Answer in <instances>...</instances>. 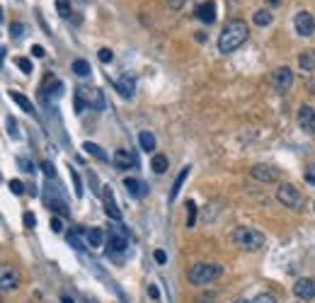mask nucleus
I'll list each match as a JSON object with an SVG mask.
<instances>
[{
	"label": "nucleus",
	"mask_w": 315,
	"mask_h": 303,
	"mask_svg": "<svg viewBox=\"0 0 315 303\" xmlns=\"http://www.w3.org/2000/svg\"><path fill=\"white\" fill-rule=\"evenodd\" d=\"M34 223H37V219H34V213H25V226H27V228H32V226H34Z\"/></svg>",
	"instance_id": "a18cd8bd"
},
{
	"label": "nucleus",
	"mask_w": 315,
	"mask_h": 303,
	"mask_svg": "<svg viewBox=\"0 0 315 303\" xmlns=\"http://www.w3.org/2000/svg\"><path fill=\"white\" fill-rule=\"evenodd\" d=\"M148 294H150V298H155V301L160 298V294H158V289H155V286H148Z\"/></svg>",
	"instance_id": "de8ad7c7"
},
{
	"label": "nucleus",
	"mask_w": 315,
	"mask_h": 303,
	"mask_svg": "<svg viewBox=\"0 0 315 303\" xmlns=\"http://www.w3.org/2000/svg\"><path fill=\"white\" fill-rule=\"evenodd\" d=\"M272 85H274V90H279V92L291 90V85H294V71L286 68V66H279L277 71L272 73Z\"/></svg>",
	"instance_id": "423d86ee"
},
{
	"label": "nucleus",
	"mask_w": 315,
	"mask_h": 303,
	"mask_svg": "<svg viewBox=\"0 0 315 303\" xmlns=\"http://www.w3.org/2000/svg\"><path fill=\"white\" fill-rule=\"evenodd\" d=\"M41 170H44V175H47V177H54L56 175V170H54V163H41Z\"/></svg>",
	"instance_id": "37998d69"
},
{
	"label": "nucleus",
	"mask_w": 315,
	"mask_h": 303,
	"mask_svg": "<svg viewBox=\"0 0 315 303\" xmlns=\"http://www.w3.org/2000/svg\"><path fill=\"white\" fill-rule=\"evenodd\" d=\"M71 177H73V184H75V197H83V184H80V177L75 170H71Z\"/></svg>",
	"instance_id": "4c0bfd02"
},
{
	"label": "nucleus",
	"mask_w": 315,
	"mask_h": 303,
	"mask_svg": "<svg viewBox=\"0 0 315 303\" xmlns=\"http://www.w3.org/2000/svg\"><path fill=\"white\" fill-rule=\"evenodd\" d=\"M56 10H58V15H61V17H71L73 5H71V0H56Z\"/></svg>",
	"instance_id": "cd10ccee"
},
{
	"label": "nucleus",
	"mask_w": 315,
	"mask_h": 303,
	"mask_svg": "<svg viewBox=\"0 0 315 303\" xmlns=\"http://www.w3.org/2000/svg\"><path fill=\"white\" fill-rule=\"evenodd\" d=\"M51 230H54V233H61V230H63V221L58 219V216L51 219Z\"/></svg>",
	"instance_id": "a19ab883"
},
{
	"label": "nucleus",
	"mask_w": 315,
	"mask_h": 303,
	"mask_svg": "<svg viewBox=\"0 0 315 303\" xmlns=\"http://www.w3.org/2000/svg\"><path fill=\"white\" fill-rule=\"evenodd\" d=\"M194 221H196V204L187 202V228H194Z\"/></svg>",
	"instance_id": "c756f323"
},
{
	"label": "nucleus",
	"mask_w": 315,
	"mask_h": 303,
	"mask_svg": "<svg viewBox=\"0 0 315 303\" xmlns=\"http://www.w3.org/2000/svg\"><path fill=\"white\" fill-rule=\"evenodd\" d=\"M233 303H255V301H248V298H238V301H233Z\"/></svg>",
	"instance_id": "3c124183"
},
{
	"label": "nucleus",
	"mask_w": 315,
	"mask_h": 303,
	"mask_svg": "<svg viewBox=\"0 0 315 303\" xmlns=\"http://www.w3.org/2000/svg\"><path fill=\"white\" fill-rule=\"evenodd\" d=\"M233 243H235L238 248H242V250L255 252V250L264 248V235H262L260 230L250 228V226H238V228L233 230Z\"/></svg>",
	"instance_id": "7ed1b4c3"
},
{
	"label": "nucleus",
	"mask_w": 315,
	"mask_h": 303,
	"mask_svg": "<svg viewBox=\"0 0 315 303\" xmlns=\"http://www.w3.org/2000/svg\"><path fill=\"white\" fill-rule=\"evenodd\" d=\"M189 177V165L182 170V172L177 175V180H175V184H172V189H170V202H175L177 199V194H179V189H182V184H185V180Z\"/></svg>",
	"instance_id": "4be33fe9"
},
{
	"label": "nucleus",
	"mask_w": 315,
	"mask_h": 303,
	"mask_svg": "<svg viewBox=\"0 0 315 303\" xmlns=\"http://www.w3.org/2000/svg\"><path fill=\"white\" fill-rule=\"evenodd\" d=\"M78 92L83 95V100L87 102L90 107H95V110H104V97L97 88H78Z\"/></svg>",
	"instance_id": "9b49d317"
},
{
	"label": "nucleus",
	"mask_w": 315,
	"mask_h": 303,
	"mask_svg": "<svg viewBox=\"0 0 315 303\" xmlns=\"http://www.w3.org/2000/svg\"><path fill=\"white\" fill-rule=\"evenodd\" d=\"M126 248H129V233L124 230L121 223L114 221V226H109V250H114V252H124Z\"/></svg>",
	"instance_id": "39448f33"
},
{
	"label": "nucleus",
	"mask_w": 315,
	"mask_h": 303,
	"mask_svg": "<svg viewBox=\"0 0 315 303\" xmlns=\"http://www.w3.org/2000/svg\"><path fill=\"white\" fill-rule=\"evenodd\" d=\"M303 177H306V182H308V184H313V187H315V163L306 167V175H303Z\"/></svg>",
	"instance_id": "58836bf2"
},
{
	"label": "nucleus",
	"mask_w": 315,
	"mask_h": 303,
	"mask_svg": "<svg viewBox=\"0 0 315 303\" xmlns=\"http://www.w3.org/2000/svg\"><path fill=\"white\" fill-rule=\"evenodd\" d=\"M73 73L75 75H80V78H85V75H90V63L87 61H83V58H78V61H73Z\"/></svg>",
	"instance_id": "a878e982"
},
{
	"label": "nucleus",
	"mask_w": 315,
	"mask_h": 303,
	"mask_svg": "<svg viewBox=\"0 0 315 303\" xmlns=\"http://www.w3.org/2000/svg\"><path fill=\"white\" fill-rule=\"evenodd\" d=\"M277 199L288 209H301L303 204V194L298 192V187H294L291 182H281L277 189Z\"/></svg>",
	"instance_id": "20e7f679"
},
{
	"label": "nucleus",
	"mask_w": 315,
	"mask_h": 303,
	"mask_svg": "<svg viewBox=\"0 0 315 303\" xmlns=\"http://www.w3.org/2000/svg\"><path fill=\"white\" fill-rule=\"evenodd\" d=\"M298 124H301V129L308 131V134L315 131V110L310 104H303V107H301V112H298Z\"/></svg>",
	"instance_id": "f8f14e48"
},
{
	"label": "nucleus",
	"mask_w": 315,
	"mask_h": 303,
	"mask_svg": "<svg viewBox=\"0 0 315 303\" xmlns=\"http://www.w3.org/2000/svg\"><path fill=\"white\" fill-rule=\"evenodd\" d=\"M102 197H104V213H107V216H109L111 221H117V223H121V211H119V209H117V204H114V194H111V189H109V187H104Z\"/></svg>",
	"instance_id": "dca6fc26"
},
{
	"label": "nucleus",
	"mask_w": 315,
	"mask_h": 303,
	"mask_svg": "<svg viewBox=\"0 0 315 303\" xmlns=\"http://www.w3.org/2000/svg\"><path fill=\"white\" fill-rule=\"evenodd\" d=\"M294 294H296V298H301V301H313L315 298V282L313 279H298L296 284H294Z\"/></svg>",
	"instance_id": "1a4fd4ad"
},
{
	"label": "nucleus",
	"mask_w": 315,
	"mask_h": 303,
	"mask_svg": "<svg viewBox=\"0 0 315 303\" xmlns=\"http://www.w3.org/2000/svg\"><path fill=\"white\" fill-rule=\"evenodd\" d=\"M32 54L37 56V58H44V54H47V51H44V46H39V44H34V46H32Z\"/></svg>",
	"instance_id": "c03bdc74"
},
{
	"label": "nucleus",
	"mask_w": 315,
	"mask_h": 303,
	"mask_svg": "<svg viewBox=\"0 0 315 303\" xmlns=\"http://www.w3.org/2000/svg\"><path fill=\"white\" fill-rule=\"evenodd\" d=\"M114 88H117V92H119L124 100H131L133 92H136V80H133L131 75H121L119 80L114 83Z\"/></svg>",
	"instance_id": "2eb2a0df"
},
{
	"label": "nucleus",
	"mask_w": 315,
	"mask_h": 303,
	"mask_svg": "<svg viewBox=\"0 0 315 303\" xmlns=\"http://www.w3.org/2000/svg\"><path fill=\"white\" fill-rule=\"evenodd\" d=\"M61 303H75V301L71 298V296H63V298H61Z\"/></svg>",
	"instance_id": "8fccbe9b"
},
{
	"label": "nucleus",
	"mask_w": 315,
	"mask_h": 303,
	"mask_svg": "<svg viewBox=\"0 0 315 303\" xmlns=\"http://www.w3.org/2000/svg\"><path fill=\"white\" fill-rule=\"evenodd\" d=\"M19 282V274L17 269H12L10 265H3L0 269V284H3V291H10V289H15Z\"/></svg>",
	"instance_id": "ddd939ff"
},
{
	"label": "nucleus",
	"mask_w": 315,
	"mask_h": 303,
	"mask_svg": "<svg viewBox=\"0 0 315 303\" xmlns=\"http://www.w3.org/2000/svg\"><path fill=\"white\" fill-rule=\"evenodd\" d=\"M49 209H51V211H56L58 216H68V206H65L61 199H51V202H49Z\"/></svg>",
	"instance_id": "c85d7f7f"
},
{
	"label": "nucleus",
	"mask_w": 315,
	"mask_h": 303,
	"mask_svg": "<svg viewBox=\"0 0 315 303\" xmlns=\"http://www.w3.org/2000/svg\"><path fill=\"white\" fill-rule=\"evenodd\" d=\"M298 66H301V71H306V73L315 71V51L313 49H306L303 54L298 56Z\"/></svg>",
	"instance_id": "a211bd4d"
},
{
	"label": "nucleus",
	"mask_w": 315,
	"mask_h": 303,
	"mask_svg": "<svg viewBox=\"0 0 315 303\" xmlns=\"http://www.w3.org/2000/svg\"><path fill=\"white\" fill-rule=\"evenodd\" d=\"M83 148H85V153H87V156L97 158V160H102V163H107V160H109V158H107V153H104V150L97 146V143H93V141H85Z\"/></svg>",
	"instance_id": "aec40b11"
},
{
	"label": "nucleus",
	"mask_w": 315,
	"mask_h": 303,
	"mask_svg": "<svg viewBox=\"0 0 315 303\" xmlns=\"http://www.w3.org/2000/svg\"><path fill=\"white\" fill-rule=\"evenodd\" d=\"M85 243H87L90 248H102V245H104V230L90 228L87 233H85Z\"/></svg>",
	"instance_id": "6ab92c4d"
},
{
	"label": "nucleus",
	"mask_w": 315,
	"mask_h": 303,
	"mask_svg": "<svg viewBox=\"0 0 315 303\" xmlns=\"http://www.w3.org/2000/svg\"><path fill=\"white\" fill-rule=\"evenodd\" d=\"M22 32H25V25H22V22H12V25H10V34L15 39L22 37Z\"/></svg>",
	"instance_id": "72a5a7b5"
},
{
	"label": "nucleus",
	"mask_w": 315,
	"mask_h": 303,
	"mask_svg": "<svg viewBox=\"0 0 315 303\" xmlns=\"http://www.w3.org/2000/svg\"><path fill=\"white\" fill-rule=\"evenodd\" d=\"M10 97H12V102L17 104L19 110H25V112H32V110H34V107H32V102H29L25 95H19V92H12V90H10Z\"/></svg>",
	"instance_id": "b1692460"
},
{
	"label": "nucleus",
	"mask_w": 315,
	"mask_h": 303,
	"mask_svg": "<svg viewBox=\"0 0 315 303\" xmlns=\"http://www.w3.org/2000/svg\"><path fill=\"white\" fill-rule=\"evenodd\" d=\"M255 303H277V298H274V294H269V291H262V294L255 298Z\"/></svg>",
	"instance_id": "c9c22d12"
},
{
	"label": "nucleus",
	"mask_w": 315,
	"mask_h": 303,
	"mask_svg": "<svg viewBox=\"0 0 315 303\" xmlns=\"http://www.w3.org/2000/svg\"><path fill=\"white\" fill-rule=\"evenodd\" d=\"M252 19H255V25H260V27H267L269 22H272V12H269V10H257V12L252 15Z\"/></svg>",
	"instance_id": "bb28decb"
},
{
	"label": "nucleus",
	"mask_w": 315,
	"mask_h": 303,
	"mask_svg": "<svg viewBox=\"0 0 315 303\" xmlns=\"http://www.w3.org/2000/svg\"><path fill=\"white\" fill-rule=\"evenodd\" d=\"M250 175L255 180H260V182H277L279 180V170L272 165H255L250 170Z\"/></svg>",
	"instance_id": "9d476101"
},
{
	"label": "nucleus",
	"mask_w": 315,
	"mask_h": 303,
	"mask_svg": "<svg viewBox=\"0 0 315 303\" xmlns=\"http://www.w3.org/2000/svg\"><path fill=\"white\" fill-rule=\"evenodd\" d=\"M87 110V102L83 100V95L75 90V114H83V112Z\"/></svg>",
	"instance_id": "2f4dec72"
},
{
	"label": "nucleus",
	"mask_w": 315,
	"mask_h": 303,
	"mask_svg": "<svg viewBox=\"0 0 315 303\" xmlns=\"http://www.w3.org/2000/svg\"><path fill=\"white\" fill-rule=\"evenodd\" d=\"M8 131H10V136H12V138H19V131H17V121L12 119V117H10V119H8Z\"/></svg>",
	"instance_id": "ea45409f"
},
{
	"label": "nucleus",
	"mask_w": 315,
	"mask_h": 303,
	"mask_svg": "<svg viewBox=\"0 0 315 303\" xmlns=\"http://www.w3.org/2000/svg\"><path fill=\"white\" fill-rule=\"evenodd\" d=\"M167 5L172 10H182V5H185V0H167Z\"/></svg>",
	"instance_id": "49530a36"
},
{
	"label": "nucleus",
	"mask_w": 315,
	"mask_h": 303,
	"mask_svg": "<svg viewBox=\"0 0 315 303\" xmlns=\"http://www.w3.org/2000/svg\"><path fill=\"white\" fill-rule=\"evenodd\" d=\"M139 143H141V148H143L146 153H153V150H155V136H153L150 131H141Z\"/></svg>",
	"instance_id": "412c9836"
},
{
	"label": "nucleus",
	"mask_w": 315,
	"mask_h": 303,
	"mask_svg": "<svg viewBox=\"0 0 315 303\" xmlns=\"http://www.w3.org/2000/svg\"><path fill=\"white\" fill-rule=\"evenodd\" d=\"M248 37H250L248 25L242 19H231V22H226L221 37H218V51L221 54H231L235 49H240L248 41Z\"/></svg>",
	"instance_id": "f257e3e1"
},
{
	"label": "nucleus",
	"mask_w": 315,
	"mask_h": 303,
	"mask_svg": "<svg viewBox=\"0 0 315 303\" xmlns=\"http://www.w3.org/2000/svg\"><path fill=\"white\" fill-rule=\"evenodd\" d=\"M150 167H153V172H155V175H163L167 170V156L155 153V156H153V160H150Z\"/></svg>",
	"instance_id": "5701e85b"
},
{
	"label": "nucleus",
	"mask_w": 315,
	"mask_h": 303,
	"mask_svg": "<svg viewBox=\"0 0 315 303\" xmlns=\"http://www.w3.org/2000/svg\"><path fill=\"white\" fill-rule=\"evenodd\" d=\"M15 66H17L22 73H32V71H34V68H32V61L25 58V56H17V58H15Z\"/></svg>",
	"instance_id": "7c9ffc66"
},
{
	"label": "nucleus",
	"mask_w": 315,
	"mask_h": 303,
	"mask_svg": "<svg viewBox=\"0 0 315 303\" xmlns=\"http://www.w3.org/2000/svg\"><path fill=\"white\" fill-rule=\"evenodd\" d=\"M17 165H19V170H25V172H34V163H29L27 158H17Z\"/></svg>",
	"instance_id": "e433bc0d"
},
{
	"label": "nucleus",
	"mask_w": 315,
	"mask_h": 303,
	"mask_svg": "<svg viewBox=\"0 0 315 303\" xmlns=\"http://www.w3.org/2000/svg\"><path fill=\"white\" fill-rule=\"evenodd\" d=\"M194 17L204 25H213L216 22V3L213 0H206V3H199L194 8Z\"/></svg>",
	"instance_id": "6e6552de"
},
{
	"label": "nucleus",
	"mask_w": 315,
	"mask_h": 303,
	"mask_svg": "<svg viewBox=\"0 0 315 303\" xmlns=\"http://www.w3.org/2000/svg\"><path fill=\"white\" fill-rule=\"evenodd\" d=\"M97 58H100L102 63H111V61H114V54H111V49H100V51H97Z\"/></svg>",
	"instance_id": "473e14b6"
},
{
	"label": "nucleus",
	"mask_w": 315,
	"mask_h": 303,
	"mask_svg": "<svg viewBox=\"0 0 315 303\" xmlns=\"http://www.w3.org/2000/svg\"><path fill=\"white\" fill-rule=\"evenodd\" d=\"M8 187H10V192L12 194H25V184L19 182V180H10Z\"/></svg>",
	"instance_id": "f704fd0d"
},
{
	"label": "nucleus",
	"mask_w": 315,
	"mask_h": 303,
	"mask_svg": "<svg viewBox=\"0 0 315 303\" xmlns=\"http://www.w3.org/2000/svg\"><path fill=\"white\" fill-rule=\"evenodd\" d=\"M153 257H155V262H158V265H165V262H167L165 250H155V252H153Z\"/></svg>",
	"instance_id": "79ce46f5"
},
{
	"label": "nucleus",
	"mask_w": 315,
	"mask_h": 303,
	"mask_svg": "<svg viewBox=\"0 0 315 303\" xmlns=\"http://www.w3.org/2000/svg\"><path fill=\"white\" fill-rule=\"evenodd\" d=\"M221 274H223L221 265H216V262H196V265H192V269L187 272V279L196 286H204V284L216 282Z\"/></svg>",
	"instance_id": "f03ea898"
},
{
	"label": "nucleus",
	"mask_w": 315,
	"mask_h": 303,
	"mask_svg": "<svg viewBox=\"0 0 315 303\" xmlns=\"http://www.w3.org/2000/svg\"><path fill=\"white\" fill-rule=\"evenodd\" d=\"M294 27H296V32L301 34V37H313V32H315L313 15H310L308 10H301V12L296 15V19H294Z\"/></svg>",
	"instance_id": "0eeeda50"
},
{
	"label": "nucleus",
	"mask_w": 315,
	"mask_h": 303,
	"mask_svg": "<svg viewBox=\"0 0 315 303\" xmlns=\"http://www.w3.org/2000/svg\"><path fill=\"white\" fill-rule=\"evenodd\" d=\"M124 187H126V194H131L133 199H141L143 194L148 192V187L141 182V180H133V177H126V180H124Z\"/></svg>",
	"instance_id": "f3484780"
},
{
	"label": "nucleus",
	"mask_w": 315,
	"mask_h": 303,
	"mask_svg": "<svg viewBox=\"0 0 315 303\" xmlns=\"http://www.w3.org/2000/svg\"><path fill=\"white\" fill-rule=\"evenodd\" d=\"M68 245H73L78 252H83L87 243H83V240H80V230H71V233H68Z\"/></svg>",
	"instance_id": "393cba45"
},
{
	"label": "nucleus",
	"mask_w": 315,
	"mask_h": 303,
	"mask_svg": "<svg viewBox=\"0 0 315 303\" xmlns=\"http://www.w3.org/2000/svg\"><path fill=\"white\" fill-rule=\"evenodd\" d=\"M264 3H267L269 8H277V5H281V3H284V0H264Z\"/></svg>",
	"instance_id": "09e8293b"
},
{
	"label": "nucleus",
	"mask_w": 315,
	"mask_h": 303,
	"mask_svg": "<svg viewBox=\"0 0 315 303\" xmlns=\"http://www.w3.org/2000/svg\"><path fill=\"white\" fill-rule=\"evenodd\" d=\"M114 165H117V170H129V167H136V156L133 153H129L126 148H119L117 153H114Z\"/></svg>",
	"instance_id": "4468645a"
}]
</instances>
